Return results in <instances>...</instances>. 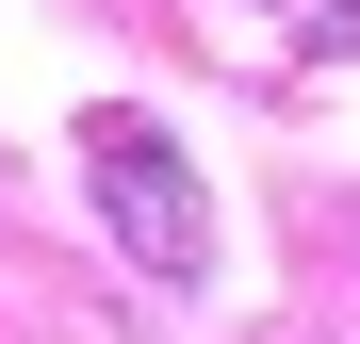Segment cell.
Instances as JSON below:
<instances>
[{"instance_id":"cell-1","label":"cell","mask_w":360,"mask_h":344,"mask_svg":"<svg viewBox=\"0 0 360 344\" xmlns=\"http://www.w3.org/2000/svg\"><path fill=\"white\" fill-rule=\"evenodd\" d=\"M82 164H98V213L148 279H197L213 262V213H197V164H180L148 115H82Z\"/></svg>"}]
</instances>
